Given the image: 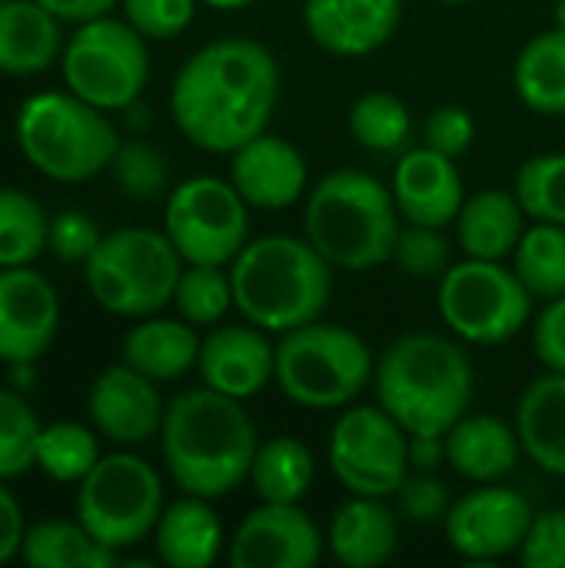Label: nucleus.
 I'll list each match as a JSON object with an SVG mask.
<instances>
[{
	"label": "nucleus",
	"mask_w": 565,
	"mask_h": 568,
	"mask_svg": "<svg viewBox=\"0 0 565 568\" xmlns=\"http://www.w3.org/2000/svg\"><path fill=\"white\" fill-rule=\"evenodd\" d=\"M276 100L280 67L250 37H223L200 47L170 87L176 130L206 153H233L266 133Z\"/></svg>",
	"instance_id": "1"
},
{
	"label": "nucleus",
	"mask_w": 565,
	"mask_h": 568,
	"mask_svg": "<svg viewBox=\"0 0 565 568\" xmlns=\"http://www.w3.org/2000/svg\"><path fill=\"white\" fill-rule=\"evenodd\" d=\"M160 446L167 473L183 493L220 499L250 479L260 439L243 399L203 386L167 406Z\"/></svg>",
	"instance_id": "2"
},
{
	"label": "nucleus",
	"mask_w": 565,
	"mask_h": 568,
	"mask_svg": "<svg viewBox=\"0 0 565 568\" xmlns=\"http://www.w3.org/2000/svg\"><path fill=\"white\" fill-rule=\"evenodd\" d=\"M376 403L410 436H443L473 403V363L440 333H406L376 359Z\"/></svg>",
	"instance_id": "3"
},
{
	"label": "nucleus",
	"mask_w": 565,
	"mask_h": 568,
	"mask_svg": "<svg viewBox=\"0 0 565 568\" xmlns=\"http://www.w3.org/2000/svg\"><path fill=\"white\" fill-rule=\"evenodd\" d=\"M233 306L266 333H290L323 316L333 293V266L310 240L260 236L230 263Z\"/></svg>",
	"instance_id": "4"
},
{
	"label": "nucleus",
	"mask_w": 565,
	"mask_h": 568,
	"mask_svg": "<svg viewBox=\"0 0 565 568\" xmlns=\"http://www.w3.org/2000/svg\"><path fill=\"white\" fill-rule=\"evenodd\" d=\"M400 210L393 190L373 173L333 170L306 196L303 230L330 266L340 270H376L393 260L400 236Z\"/></svg>",
	"instance_id": "5"
},
{
	"label": "nucleus",
	"mask_w": 565,
	"mask_h": 568,
	"mask_svg": "<svg viewBox=\"0 0 565 568\" xmlns=\"http://www.w3.org/2000/svg\"><path fill=\"white\" fill-rule=\"evenodd\" d=\"M107 110L77 93H37L17 113V143L33 170L57 183H83L103 173L120 146Z\"/></svg>",
	"instance_id": "6"
},
{
	"label": "nucleus",
	"mask_w": 565,
	"mask_h": 568,
	"mask_svg": "<svg viewBox=\"0 0 565 568\" xmlns=\"http://www.w3.org/2000/svg\"><path fill=\"white\" fill-rule=\"evenodd\" d=\"M376 373L366 339L336 323H306L276 343V386L303 409L350 406Z\"/></svg>",
	"instance_id": "7"
},
{
	"label": "nucleus",
	"mask_w": 565,
	"mask_h": 568,
	"mask_svg": "<svg viewBox=\"0 0 565 568\" xmlns=\"http://www.w3.org/2000/svg\"><path fill=\"white\" fill-rule=\"evenodd\" d=\"M183 266V256L163 230L123 226L97 243L83 263V276L107 313L143 320L173 303Z\"/></svg>",
	"instance_id": "8"
},
{
	"label": "nucleus",
	"mask_w": 565,
	"mask_h": 568,
	"mask_svg": "<svg viewBox=\"0 0 565 568\" xmlns=\"http://www.w3.org/2000/svg\"><path fill=\"white\" fill-rule=\"evenodd\" d=\"M440 316L456 339L476 346H500L519 336L533 320V293L513 266L500 260L453 263L440 276Z\"/></svg>",
	"instance_id": "9"
},
{
	"label": "nucleus",
	"mask_w": 565,
	"mask_h": 568,
	"mask_svg": "<svg viewBox=\"0 0 565 568\" xmlns=\"http://www.w3.org/2000/svg\"><path fill=\"white\" fill-rule=\"evenodd\" d=\"M160 513V473L133 453L100 456L97 466L80 479L77 519L100 546H110L117 552L137 546L153 532Z\"/></svg>",
	"instance_id": "10"
},
{
	"label": "nucleus",
	"mask_w": 565,
	"mask_h": 568,
	"mask_svg": "<svg viewBox=\"0 0 565 568\" xmlns=\"http://www.w3.org/2000/svg\"><path fill=\"white\" fill-rule=\"evenodd\" d=\"M60 63L70 93L100 110H127L150 80L147 37L113 17L80 23Z\"/></svg>",
	"instance_id": "11"
},
{
	"label": "nucleus",
	"mask_w": 565,
	"mask_h": 568,
	"mask_svg": "<svg viewBox=\"0 0 565 568\" xmlns=\"http://www.w3.org/2000/svg\"><path fill=\"white\" fill-rule=\"evenodd\" d=\"M250 203L216 176L183 180L163 210V233L183 263L226 266L250 243Z\"/></svg>",
	"instance_id": "12"
},
{
	"label": "nucleus",
	"mask_w": 565,
	"mask_h": 568,
	"mask_svg": "<svg viewBox=\"0 0 565 568\" xmlns=\"http://www.w3.org/2000/svg\"><path fill=\"white\" fill-rule=\"evenodd\" d=\"M326 459L350 496L386 499L410 476V433L383 406H356L333 423Z\"/></svg>",
	"instance_id": "13"
},
{
	"label": "nucleus",
	"mask_w": 565,
	"mask_h": 568,
	"mask_svg": "<svg viewBox=\"0 0 565 568\" xmlns=\"http://www.w3.org/2000/svg\"><path fill=\"white\" fill-rule=\"evenodd\" d=\"M536 513L529 499L503 483H476L450 506L446 542L470 562H500L519 556Z\"/></svg>",
	"instance_id": "14"
},
{
	"label": "nucleus",
	"mask_w": 565,
	"mask_h": 568,
	"mask_svg": "<svg viewBox=\"0 0 565 568\" xmlns=\"http://www.w3.org/2000/svg\"><path fill=\"white\" fill-rule=\"evenodd\" d=\"M323 536L300 503H260L230 539L233 568H313Z\"/></svg>",
	"instance_id": "15"
},
{
	"label": "nucleus",
	"mask_w": 565,
	"mask_h": 568,
	"mask_svg": "<svg viewBox=\"0 0 565 568\" xmlns=\"http://www.w3.org/2000/svg\"><path fill=\"white\" fill-rule=\"evenodd\" d=\"M60 326V300L50 280L30 266L0 270V363H37Z\"/></svg>",
	"instance_id": "16"
},
{
	"label": "nucleus",
	"mask_w": 565,
	"mask_h": 568,
	"mask_svg": "<svg viewBox=\"0 0 565 568\" xmlns=\"http://www.w3.org/2000/svg\"><path fill=\"white\" fill-rule=\"evenodd\" d=\"M90 419L100 436L117 446H140L163 429V399L150 376L137 373L127 363L107 366L87 396Z\"/></svg>",
	"instance_id": "17"
},
{
	"label": "nucleus",
	"mask_w": 565,
	"mask_h": 568,
	"mask_svg": "<svg viewBox=\"0 0 565 568\" xmlns=\"http://www.w3.org/2000/svg\"><path fill=\"white\" fill-rule=\"evenodd\" d=\"M196 369L203 386L233 399H250L276 383V346H270L266 329L253 323L220 326L200 343Z\"/></svg>",
	"instance_id": "18"
},
{
	"label": "nucleus",
	"mask_w": 565,
	"mask_h": 568,
	"mask_svg": "<svg viewBox=\"0 0 565 568\" xmlns=\"http://www.w3.org/2000/svg\"><path fill=\"white\" fill-rule=\"evenodd\" d=\"M303 23L333 57H366L403 23V0H303Z\"/></svg>",
	"instance_id": "19"
},
{
	"label": "nucleus",
	"mask_w": 565,
	"mask_h": 568,
	"mask_svg": "<svg viewBox=\"0 0 565 568\" xmlns=\"http://www.w3.org/2000/svg\"><path fill=\"white\" fill-rule=\"evenodd\" d=\"M230 156V183L256 210H286L306 190V160L283 136L260 133Z\"/></svg>",
	"instance_id": "20"
},
{
	"label": "nucleus",
	"mask_w": 565,
	"mask_h": 568,
	"mask_svg": "<svg viewBox=\"0 0 565 568\" xmlns=\"http://www.w3.org/2000/svg\"><path fill=\"white\" fill-rule=\"evenodd\" d=\"M393 200L406 223L450 226L466 200L463 180L453 156H443L430 146L410 150L393 170Z\"/></svg>",
	"instance_id": "21"
},
{
	"label": "nucleus",
	"mask_w": 565,
	"mask_h": 568,
	"mask_svg": "<svg viewBox=\"0 0 565 568\" xmlns=\"http://www.w3.org/2000/svg\"><path fill=\"white\" fill-rule=\"evenodd\" d=\"M326 546L346 568H373L393 559L400 546L396 513L373 496H350L330 519Z\"/></svg>",
	"instance_id": "22"
},
{
	"label": "nucleus",
	"mask_w": 565,
	"mask_h": 568,
	"mask_svg": "<svg viewBox=\"0 0 565 568\" xmlns=\"http://www.w3.org/2000/svg\"><path fill=\"white\" fill-rule=\"evenodd\" d=\"M443 436L446 463L470 483H503L523 456L519 433L500 416H463Z\"/></svg>",
	"instance_id": "23"
},
{
	"label": "nucleus",
	"mask_w": 565,
	"mask_h": 568,
	"mask_svg": "<svg viewBox=\"0 0 565 568\" xmlns=\"http://www.w3.org/2000/svg\"><path fill=\"white\" fill-rule=\"evenodd\" d=\"M157 559L170 568H206L223 549V523L216 519L210 499L183 493L167 506L153 526Z\"/></svg>",
	"instance_id": "24"
},
{
	"label": "nucleus",
	"mask_w": 565,
	"mask_h": 568,
	"mask_svg": "<svg viewBox=\"0 0 565 568\" xmlns=\"http://www.w3.org/2000/svg\"><path fill=\"white\" fill-rule=\"evenodd\" d=\"M526 210L519 206L516 193L490 186L463 200L456 213V240L466 256L473 260H513L526 226Z\"/></svg>",
	"instance_id": "25"
},
{
	"label": "nucleus",
	"mask_w": 565,
	"mask_h": 568,
	"mask_svg": "<svg viewBox=\"0 0 565 568\" xmlns=\"http://www.w3.org/2000/svg\"><path fill=\"white\" fill-rule=\"evenodd\" d=\"M523 453L549 476L565 479V373L536 376L516 406Z\"/></svg>",
	"instance_id": "26"
},
{
	"label": "nucleus",
	"mask_w": 565,
	"mask_h": 568,
	"mask_svg": "<svg viewBox=\"0 0 565 568\" xmlns=\"http://www.w3.org/2000/svg\"><path fill=\"white\" fill-rule=\"evenodd\" d=\"M60 17L37 0L0 3V73L33 77L60 57Z\"/></svg>",
	"instance_id": "27"
},
{
	"label": "nucleus",
	"mask_w": 565,
	"mask_h": 568,
	"mask_svg": "<svg viewBox=\"0 0 565 568\" xmlns=\"http://www.w3.org/2000/svg\"><path fill=\"white\" fill-rule=\"evenodd\" d=\"M200 336L193 323L163 320V316H143L127 336H123V363L137 373L150 376L153 383H170L186 376L200 359Z\"/></svg>",
	"instance_id": "28"
},
{
	"label": "nucleus",
	"mask_w": 565,
	"mask_h": 568,
	"mask_svg": "<svg viewBox=\"0 0 565 568\" xmlns=\"http://www.w3.org/2000/svg\"><path fill=\"white\" fill-rule=\"evenodd\" d=\"M513 83L519 100L543 113L563 116L565 113V30L553 27L536 33L516 57Z\"/></svg>",
	"instance_id": "29"
},
{
	"label": "nucleus",
	"mask_w": 565,
	"mask_h": 568,
	"mask_svg": "<svg viewBox=\"0 0 565 568\" xmlns=\"http://www.w3.org/2000/svg\"><path fill=\"white\" fill-rule=\"evenodd\" d=\"M23 562L33 568H110L120 562V552L110 546H100L83 526L63 523V519H47L27 529Z\"/></svg>",
	"instance_id": "30"
},
{
	"label": "nucleus",
	"mask_w": 565,
	"mask_h": 568,
	"mask_svg": "<svg viewBox=\"0 0 565 568\" xmlns=\"http://www.w3.org/2000/svg\"><path fill=\"white\" fill-rule=\"evenodd\" d=\"M250 479L263 503H303L316 479V459L296 436H273L256 446Z\"/></svg>",
	"instance_id": "31"
},
{
	"label": "nucleus",
	"mask_w": 565,
	"mask_h": 568,
	"mask_svg": "<svg viewBox=\"0 0 565 568\" xmlns=\"http://www.w3.org/2000/svg\"><path fill=\"white\" fill-rule=\"evenodd\" d=\"M513 270L533 300H556L565 296V226L563 223H536L523 233Z\"/></svg>",
	"instance_id": "32"
},
{
	"label": "nucleus",
	"mask_w": 565,
	"mask_h": 568,
	"mask_svg": "<svg viewBox=\"0 0 565 568\" xmlns=\"http://www.w3.org/2000/svg\"><path fill=\"white\" fill-rule=\"evenodd\" d=\"M50 233V216L43 213L40 200L23 190L3 186L0 190V270L7 266H30Z\"/></svg>",
	"instance_id": "33"
},
{
	"label": "nucleus",
	"mask_w": 565,
	"mask_h": 568,
	"mask_svg": "<svg viewBox=\"0 0 565 568\" xmlns=\"http://www.w3.org/2000/svg\"><path fill=\"white\" fill-rule=\"evenodd\" d=\"M100 459L97 433L80 423H50L37 439V469L53 483H80Z\"/></svg>",
	"instance_id": "34"
},
{
	"label": "nucleus",
	"mask_w": 565,
	"mask_h": 568,
	"mask_svg": "<svg viewBox=\"0 0 565 568\" xmlns=\"http://www.w3.org/2000/svg\"><path fill=\"white\" fill-rule=\"evenodd\" d=\"M410 106L386 90H370L350 106V133L363 150L393 153L410 140Z\"/></svg>",
	"instance_id": "35"
},
{
	"label": "nucleus",
	"mask_w": 565,
	"mask_h": 568,
	"mask_svg": "<svg viewBox=\"0 0 565 568\" xmlns=\"http://www.w3.org/2000/svg\"><path fill=\"white\" fill-rule=\"evenodd\" d=\"M176 313L193 323V326H213L220 323L230 306H233V283L223 266H206V263H186L176 293H173Z\"/></svg>",
	"instance_id": "36"
},
{
	"label": "nucleus",
	"mask_w": 565,
	"mask_h": 568,
	"mask_svg": "<svg viewBox=\"0 0 565 568\" xmlns=\"http://www.w3.org/2000/svg\"><path fill=\"white\" fill-rule=\"evenodd\" d=\"M519 206L536 223H563L565 226V153L529 156L513 186Z\"/></svg>",
	"instance_id": "37"
},
{
	"label": "nucleus",
	"mask_w": 565,
	"mask_h": 568,
	"mask_svg": "<svg viewBox=\"0 0 565 568\" xmlns=\"http://www.w3.org/2000/svg\"><path fill=\"white\" fill-rule=\"evenodd\" d=\"M40 429L27 399L13 389H0V479H17L37 466Z\"/></svg>",
	"instance_id": "38"
},
{
	"label": "nucleus",
	"mask_w": 565,
	"mask_h": 568,
	"mask_svg": "<svg viewBox=\"0 0 565 568\" xmlns=\"http://www.w3.org/2000/svg\"><path fill=\"white\" fill-rule=\"evenodd\" d=\"M107 170L130 200H157L170 183V166L163 153L143 140H120Z\"/></svg>",
	"instance_id": "39"
},
{
	"label": "nucleus",
	"mask_w": 565,
	"mask_h": 568,
	"mask_svg": "<svg viewBox=\"0 0 565 568\" xmlns=\"http://www.w3.org/2000/svg\"><path fill=\"white\" fill-rule=\"evenodd\" d=\"M393 263L413 280L443 276L453 266L450 263V240L443 236L440 226L406 223V226H400V236L393 246Z\"/></svg>",
	"instance_id": "40"
},
{
	"label": "nucleus",
	"mask_w": 565,
	"mask_h": 568,
	"mask_svg": "<svg viewBox=\"0 0 565 568\" xmlns=\"http://www.w3.org/2000/svg\"><path fill=\"white\" fill-rule=\"evenodd\" d=\"M120 3L127 23L147 40H173L196 17V0H120Z\"/></svg>",
	"instance_id": "41"
},
{
	"label": "nucleus",
	"mask_w": 565,
	"mask_h": 568,
	"mask_svg": "<svg viewBox=\"0 0 565 568\" xmlns=\"http://www.w3.org/2000/svg\"><path fill=\"white\" fill-rule=\"evenodd\" d=\"M396 499H400L403 519L416 526H443L453 506L450 489L436 473H410L403 486L396 489Z\"/></svg>",
	"instance_id": "42"
},
{
	"label": "nucleus",
	"mask_w": 565,
	"mask_h": 568,
	"mask_svg": "<svg viewBox=\"0 0 565 568\" xmlns=\"http://www.w3.org/2000/svg\"><path fill=\"white\" fill-rule=\"evenodd\" d=\"M100 240H103V233H100L97 220L80 210H63L50 220L47 246L60 263H87Z\"/></svg>",
	"instance_id": "43"
},
{
	"label": "nucleus",
	"mask_w": 565,
	"mask_h": 568,
	"mask_svg": "<svg viewBox=\"0 0 565 568\" xmlns=\"http://www.w3.org/2000/svg\"><path fill=\"white\" fill-rule=\"evenodd\" d=\"M423 140H426L430 150L456 160V156H463L473 146V140H476V120H473V113L466 106L443 103V106H436L426 116Z\"/></svg>",
	"instance_id": "44"
},
{
	"label": "nucleus",
	"mask_w": 565,
	"mask_h": 568,
	"mask_svg": "<svg viewBox=\"0 0 565 568\" xmlns=\"http://www.w3.org/2000/svg\"><path fill=\"white\" fill-rule=\"evenodd\" d=\"M526 568H565V509L539 513L519 549Z\"/></svg>",
	"instance_id": "45"
},
{
	"label": "nucleus",
	"mask_w": 565,
	"mask_h": 568,
	"mask_svg": "<svg viewBox=\"0 0 565 568\" xmlns=\"http://www.w3.org/2000/svg\"><path fill=\"white\" fill-rule=\"evenodd\" d=\"M533 349L539 363L553 373H565V296L546 303V310L536 316L533 329Z\"/></svg>",
	"instance_id": "46"
},
{
	"label": "nucleus",
	"mask_w": 565,
	"mask_h": 568,
	"mask_svg": "<svg viewBox=\"0 0 565 568\" xmlns=\"http://www.w3.org/2000/svg\"><path fill=\"white\" fill-rule=\"evenodd\" d=\"M23 536H27L23 509H20L17 496L0 479V566H7L23 549Z\"/></svg>",
	"instance_id": "47"
},
{
	"label": "nucleus",
	"mask_w": 565,
	"mask_h": 568,
	"mask_svg": "<svg viewBox=\"0 0 565 568\" xmlns=\"http://www.w3.org/2000/svg\"><path fill=\"white\" fill-rule=\"evenodd\" d=\"M446 463V436H410V473H436Z\"/></svg>",
	"instance_id": "48"
},
{
	"label": "nucleus",
	"mask_w": 565,
	"mask_h": 568,
	"mask_svg": "<svg viewBox=\"0 0 565 568\" xmlns=\"http://www.w3.org/2000/svg\"><path fill=\"white\" fill-rule=\"evenodd\" d=\"M43 3L53 17L60 20H70V23H87V20H97V17H107L120 0H37Z\"/></svg>",
	"instance_id": "49"
},
{
	"label": "nucleus",
	"mask_w": 565,
	"mask_h": 568,
	"mask_svg": "<svg viewBox=\"0 0 565 568\" xmlns=\"http://www.w3.org/2000/svg\"><path fill=\"white\" fill-rule=\"evenodd\" d=\"M203 3L213 10H240V7H250L253 0H203Z\"/></svg>",
	"instance_id": "50"
},
{
	"label": "nucleus",
	"mask_w": 565,
	"mask_h": 568,
	"mask_svg": "<svg viewBox=\"0 0 565 568\" xmlns=\"http://www.w3.org/2000/svg\"><path fill=\"white\" fill-rule=\"evenodd\" d=\"M553 20H556V27H559V30H565V0H556Z\"/></svg>",
	"instance_id": "51"
},
{
	"label": "nucleus",
	"mask_w": 565,
	"mask_h": 568,
	"mask_svg": "<svg viewBox=\"0 0 565 568\" xmlns=\"http://www.w3.org/2000/svg\"><path fill=\"white\" fill-rule=\"evenodd\" d=\"M443 3H473V0H443Z\"/></svg>",
	"instance_id": "52"
},
{
	"label": "nucleus",
	"mask_w": 565,
	"mask_h": 568,
	"mask_svg": "<svg viewBox=\"0 0 565 568\" xmlns=\"http://www.w3.org/2000/svg\"><path fill=\"white\" fill-rule=\"evenodd\" d=\"M0 3H7V0H0Z\"/></svg>",
	"instance_id": "53"
}]
</instances>
